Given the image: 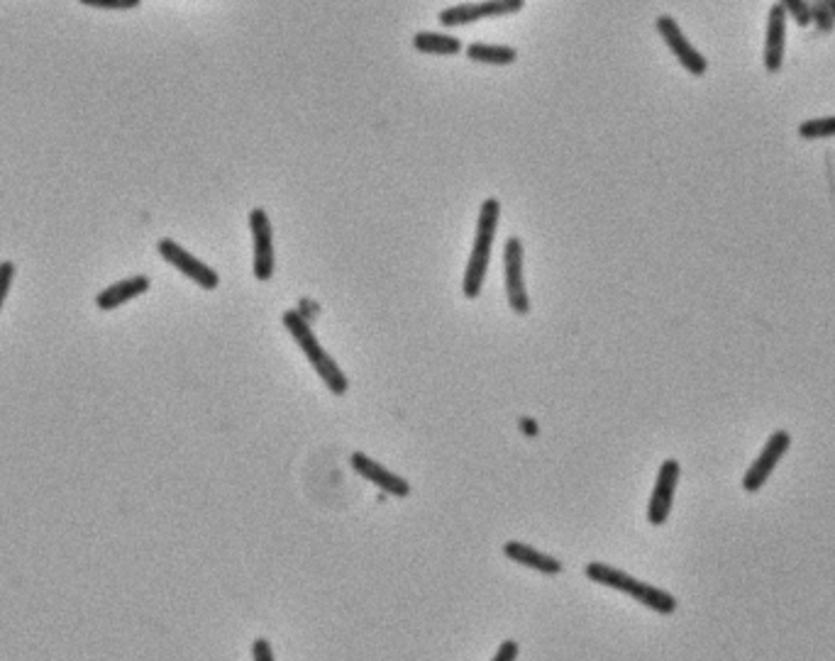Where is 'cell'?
Returning a JSON list of instances; mask_svg holds the SVG:
<instances>
[{
    "label": "cell",
    "instance_id": "obj_1",
    "mask_svg": "<svg viewBox=\"0 0 835 661\" xmlns=\"http://www.w3.org/2000/svg\"><path fill=\"white\" fill-rule=\"evenodd\" d=\"M586 579L599 583V586L613 588V591H621L626 596L635 598L645 608L655 610L660 615H672L677 610V598L672 593L662 591V588L650 586V583H643L633 576L626 574V571L616 569V566L601 564V561H591V564L584 566Z\"/></svg>",
    "mask_w": 835,
    "mask_h": 661
},
{
    "label": "cell",
    "instance_id": "obj_2",
    "mask_svg": "<svg viewBox=\"0 0 835 661\" xmlns=\"http://www.w3.org/2000/svg\"><path fill=\"white\" fill-rule=\"evenodd\" d=\"M499 220H501V203L496 201V198H486V201L481 203L479 218H477V237H474V247H472V254H469V264H467V271H464V281H462V293L467 298H472V301L479 296L481 286H484Z\"/></svg>",
    "mask_w": 835,
    "mask_h": 661
},
{
    "label": "cell",
    "instance_id": "obj_3",
    "mask_svg": "<svg viewBox=\"0 0 835 661\" xmlns=\"http://www.w3.org/2000/svg\"><path fill=\"white\" fill-rule=\"evenodd\" d=\"M284 327L291 332V337L296 340L298 347H301V352L306 354V359L311 361L313 369L318 371L320 379L325 381V386L330 388V393H335V396H345L347 388H350V381H347V376L340 371L337 361L330 357L323 347H320L318 337H315V332L311 330V325H308V320L303 318V313H298V310H286Z\"/></svg>",
    "mask_w": 835,
    "mask_h": 661
},
{
    "label": "cell",
    "instance_id": "obj_4",
    "mask_svg": "<svg viewBox=\"0 0 835 661\" xmlns=\"http://www.w3.org/2000/svg\"><path fill=\"white\" fill-rule=\"evenodd\" d=\"M525 0H479V3H462L455 8H445L440 13V22L445 27H462L472 22L501 18V15L521 13Z\"/></svg>",
    "mask_w": 835,
    "mask_h": 661
},
{
    "label": "cell",
    "instance_id": "obj_5",
    "mask_svg": "<svg viewBox=\"0 0 835 661\" xmlns=\"http://www.w3.org/2000/svg\"><path fill=\"white\" fill-rule=\"evenodd\" d=\"M792 447V435L787 430H774L767 440L765 449L757 454V459L752 461L750 469L745 471L743 476V488L748 493H757L762 486H765L767 479L772 476V471L777 469V464L782 461L784 454Z\"/></svg>",
    "mask_w": 835,
    "mask_h": 661
},
{
    "label": "cell",
    "instance_id": "obj_6",
    "mask_svg": "<svg viewBox=\"0 0 835 661\" xmlns=\"http://www.w3.org/2000/svg\"><path fill=\"white\" fill-rule=\"evenodd\" d=\"M503 269H506V296L516 315L530 313V298L523 281V242L521 237H508L503 244Z\"/></svg>",
    "mask_w": 835,
    "mask_h": 661
},
{
    "label": "cell",
    "instance_id": "obj_7",
    "mask_svg": "<svg viewBox=\"0 0 835 661\" xmlns=\"http://www.w3.org/2000/svg\"><path fill=\"white\" fill-rule=\"evenodd\" d=\"M679 474H682V466H679L677 459H665L662 461L660 471H657L655 488H652V498L648 505V522L652 527H662L669 520V513H672L674 503V491H677Z\"/></svg>",
    "mask_w": 835,
    "mask_h": 661
},
{
    "label": "cell",
    "instance_id": "obj_8",
    "mask_svg": "<svg viewBox=\"0 0 835 661\" xmlns=\"http://www.w3.org/2000/svg\"><path fill=\"white\" fill-rule=\"evenodd\" d=\"M157 252L162 254L164 261H169L174 269H179L186 279L196 281L203 291H215L220 286V276L210 269L208 264H203L201 259H196L193 254H188L181 244L174 240H159Z\"/></svg>",
    "mask_w": 835,
    "mask_h": 661
},
{
    "label": "cell",
    "instance_id": "obj_9",
    "mask_svg": "<svg viewBox=\"0 0 835 661\" xmlns=\"http://www.w3.org/2000/svg\"><path fill=\"white\" fill-rule=\"evenodd\" d=\"M250 230L254 240V279L269 281L274 276V232L269 215L262 208L250 213Z\"/></svg>",
    "mask_w": 835,
    "mask_h": 661
},
{
    "label": "cell",
    "instance_id": "obj_10",
    "mask_svg": "<svg viewBox=\"0 0 835 661\" xmlns=\"http://www.w3.org/2000/svg\"><path fill=\"white\" fill-rule=\"evenodd\" d=\"M655 27H657V32L662 35V40H665L667 47L672 49V54L677 57L679 64H682L691 76H704L706 74L709 64H706V59L701 57V54L696 52L694 47H691V42L687 40V37H684V32L679 30L677 20L669 18V15H660V18L655 20Z\"/></svg>",
    "mask_w": 835,
    "mask_h": 661
},
{
    "label": "cell",
    "instance_id": "obj_11",
    "mask_svg": "<svg viewBox=\"0 0 835 661\" xmlns=\"http://www.w3.org/2000/svg\"><path fill=\"white\" fill-rule=\"evenodd\" d=\"M352 469L357 471L362 479H367L369 483H374L376 488H381L384 493H389V496H396V498H408L411 496V483L406 479H401V476L394 474V471L384 469L381 464H376L374 459H369L367 454L362 452H355L350 459Z\"/></svg>",
    "mask_w": 835,
    "mask_h": 661
},
{
    "label": "cell",
    "instance_id": "obj_12",
    "mask_svg": "<svg viewBox=\"0 0 835 661\" xmlns=\"http://www.w3.org/2000/svg\"><path fill=\"white\" fill-rule=\"evenodd\" d=\"M503 557L508 561H513V564L518 566H525V569H535L540 571V574H547V576H555V574H562V561L550 557V554L545 552H538L535 547H530V544H523V542H506L503 544Z\"/></svg>",
    "mask_w": 835,
    "mask_h": 661
},
{
    "label": "cell",
    "instance_id": "obj_13",
    "mask_svg": "<svg viewBox=\"0 0 835 661\" xmlns=\"http://www.w3.org/2000/svg\"><path fill=\"white\" fill-rule=\"evenodd\" d=\"M784 37H787V13L779 3L770 8V20H767V42H765V69L770 74H777L784 61Z\"/></svg>",
    "mask_w": 835,
    "mask_h": 661
},
{
    "label": "cell",
    "instance_id": "obj_14",
    "mask_svg": "<svg viewBox=\"0 0 835 661\" xmlns=\"http://www.w3.org/2000/svg\"><path fill=\"white\" fill-rule=\"evenodd\" d=\"M149 286H152V281L147 279V276H130V279L120 281V283H113V286L105 288L103 293H98L96 298V305L101 310H115L120 308V305H125L127 301H132V298L142 296V293L149 291Z\"/></svg>",
    "mask_w": 835,
    "mask_h": 661
},
{
    "label": "cell",
    "instance_id": "obj_15",
    "mask_svg": "<svg viewBox=\"0 0 835 661\" xmlns=\"http://www.w3.org/2000/svg\"><path fill=\"white\" fill-rule=\"evenodd\" d=\"M413 47L420 54H438V57H455L462 52V42L452 35H440V32H418L413 37Z\"/></svg>",
    "mask_w": 835,
    "mask_h": 661
},
{
    "label": "cell",
    "instance_id": "obj_16",
    "mask_svg": "<svg viewBox=\"0 0 835 661\" xmlns=\"http://www.w3.org/2000/svg\"><path fill=\"white\" fill-rule=\"evenodd\" d=\"M467 57L472 61H479V64H491V66H508L518 59V52L513 47H506V44H469Z\"/></svg>",
    "mask_w": 835,
    "mask_h": 661
},
{
    "label": "cell",
    "instance_id": "obj_17",
    "mask_svg": "<svg viewBox=\"0 0 835 661\" xmlns=\"http://www.w3.org/2000/svg\"><path fill=\"white\" fill-rule=\"evenodd\" d=\"M799 137H804V140H828V137H835V115L801 122Z\"/></svg>",
    "mask_w": 835,
    "mask_h": 661
},
{
    "label": "cell",
    "instance_id": "obj_18",
    "mask_svg": "<svg viewBox=\"0 0 835 661\" xmlns=\"http://www.w3.org/2000/svg\"><path fill=\"white\" fill-rule=\"evenodd\" d=\"M809 10L811 20H816L821 32H828L835 25V0H816Z\"/></svg>",
    "mask_w": 835,
    "mask_h": 661
},
{
    "label": "cell",
    "instance_id": "obj_19",
    "mask_svg": "<svg viewBox=\"0 0 835 661\" xmlns=\"http://www.w3.org/2000/svg\"><path fill=\"white\" fill-rule=\"evenodd\" d=\"M784 8V13H789L796 20V25L806 27L811 22V10L806 5V0H777Z\"/></svg>",
    "mask_w": 835,
    "mask_h": 661
},
{
    "label": "cell",
    "instance_id": "obj_20",
    "mask_svg": "<svg viewBox=\"0 0 835 661\" xmlns=\"http://www.w3.org/2000/svg\"><path fill=\"white\" fill-rule=\"evenodd\" d=\"M88 8H103V10H132L140 8L142 0H79Z\"/></svg>",
    "mask_w": 835,
    "mask_h": 661
},
{
    "label": "cell",
    "instance_id": "obj_21",
    "mask_svg": "<svg viewBox=\"0 0 835 661\" xmlns=\"http://www.w3.org/2000/svg\"><path fill=\"white\" fill-rule=\"evenodd\" d=\"M13 279H15V264L13 261H3V264H0V310H3V303H5V298H8Z\"/></svg>",
    "mask_w": 835,
    "mask_h": 661
},
{
    "label": "cell",
    "instance_id": "obj_22",
    "mask_svg": "<svg viewBox=\"0 0 835 661\" xmlns=\"http://www.w3.org/2000/svg\"><path fill=\"white\" fill-rule=\"evenodd\" d=\"M252 659L254 661H274L272 644H269L267 640H262V637H259V640H254V644H252Z\"/></svg>",
    "mask_w": 835,
    "mask_h": 661
},
{
    "label": "cell",
    "instance_id": "obj_23",
    "mask_svg": "<svg viewBox=\"0 0 835 661\" xmlns=\"http://www.w3.org/2000/svg\"><path fill=\"white\" fill-rule=\"evenodd\" d=\"M518 652H521V649H518V642L506 640V642L501 644L499 652H496V657L491 659V661H516L518 659Z\"/></svg>",
    "mask_w": 835,
    "mask_h": 661
},
{
    "label": "cell",
    "instance_id": "obj_24",
    "mask_svg": "<svg viewBox=\"0 0 835 661\" xmlns=\"http://www.w3.org/2000/svg\"><path fill=\"white\" fill-rule=\"evenodd\" d=\"M521 425H523L525 435H538V425H535V422H530L528 418H523Z\"/></svg>",
    "mask_w": 835,
    "mask_h": 661
}]
</instances>
